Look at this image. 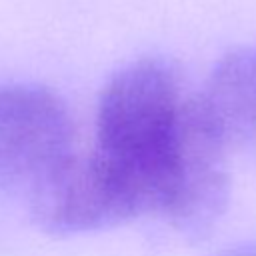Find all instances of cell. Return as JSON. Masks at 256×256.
<instances>
[{
    "label": "cell",
    "mask_w": 256,
    "mask_h": 256,
    "mask_svg": "<svg viewBox=\"0 0 256 256\" xmlns=\"http://www.w3.org/2000/svg\"><path fill=\"white\" fill-rule=\"evenodd\" d=\"M186 100L178 68L158 56L118 70L98 100L94 150L142 192L150 214L166 198Z\"/></svg>",
    "instance_id": "1"
},
{
    "label": "cell",
    "mask_w": 256,
    "mask_h": 256,
    "mask_svg": "<svg viewBox=\"0 0 256 256\" xmlns=\"http://www.w3.org/2000/svg\"><path fill=\"white\" fill-rule=\"evenodd\" d=\"M28 202L36 224L52 234L114 228L150 214L140 190L96 150H76L28 196Z\"/></svg>",
    "instance_id": "2"
},
{
    "label": "cell",
    "mask_w": 256,
    "mask_h": 256,
    "mask_svg": "<svg viewBox=\"0 0 256 256\" xmlns=\"http://www.w3.org/2000/svg\"><path fill=\"white\" fill-rule=\"evenodd\" d=\"M74 152V118L56 92L0 86V194L30 196Z\"/></svg>",
    "instance_id": "3"
},
{
    "label": "cell",
    "mask_w": 256,
    "mask_h": 256,
    "mask_svg": "<svg viewBox=\"0 0 256 256\" xmlns=\"http://www.w3.org/2000/svg\"><path fill=\"white\" fill-rule=\"evenodd\" d=\"M226 152L228 148L202 116L196 98L188 96L160 216L190 240L208 236L226 212L230 196Z\"/></svg>",
    "instance_id": "4"
},
{
    "label": "cell",
    "mask_w": 256,
    "mask_h": 256,
    "mask_svg": "<svg viewBox=\"0 0 256 256\" xmlns=\"http://www.w3.org/2000/svg\"><path fill=\"white\" fill-rule=\"evenodd\" d=\"M194 98L228 150L256 142V46L224 54Z\"/></svg>",
    "instance_id": "5"
},
{
    "label": "cell",
    "mask_w": 256,
    "mask_h": 256,
    "mask_svg": "<svg viewBox=\"0 0 256 256\" xmlns=\"http://www.w3.org/2000/svg\"><path fill=\"white\" fill-rule=\"evenodd\" d=\"M214 256H256V242H248V244H240L228 250H222Z\"/></svg>",
    "instance_id": "6"
}]
</instances>
